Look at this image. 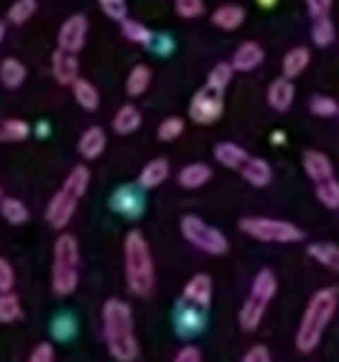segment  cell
Returning <instances> with one entry per match:
<instances>
[{
	"label": "cell",
	"instance_id": "1",
	"mask_svg": "<svg viewBox=\"0 0 339 362\" xmlns=\"http://www.w3.org/2000/svg\"><path fill=\"white\" fill-rule=\"evenodd\" d=\"M102 330L109 355L117 362H134L139 357V342L134 335V313L126 300L109 298L102 308Z\"/></svg>",
	"mask_w": 339,
	"mask_h": 362
},
{
	"label": "cell",
	"instance_id": "2",
	"mask_svg": "<svg viewBox=\"0 0 339 362\" xmlns=\"http://www.w3.org/2000/svg\"><path fill=\"white\" fill-rule=\"evenodd\" d=\"M124 273L126 286L134 296L146 298L156 286V268L149 243L141 231H129L124 238Z\"/></svg>",
	"mask_w": 339,
	"mask_h": 362
},
{
	"label": "cell",
	"instance_id": "3",
	"mask_svg": "<svg viewBox=\"0 0 339 362\" xmlns=\"http://www.w3.org/2000/svg\"><path fill=\"white\" fill-rule=\"evenodd\" d=\"M334 313H337V293L332 288L317 291L309 298L302 322L297 327V335H295V345H297L299 352H312L322 342V335L332 322Z\"/></svg>",
	"mask_w": 339,
	"mask_h": 362
},
{
	"label": "cell",
	"instance_id": "4",
	"mask_svg": "<svg viewBox=\"0 0 339 362\" xmlns=\"http://www.w3.org/2000/svg\"><path fill=\"white\" fill-rule=\"evenodd\" d=\"M87 187H90V169L77 164L75 169L67 174L60 192L47 204L45 218L55 231H62V228L70 223V218L75 216V211H77V204H80V199L87 194Z\"/></svg>",
	"mask_w": 339,
	"mask_h": 362
},
{
	"label": "cell",
	"instance_id": "5",
	"mask_svg": "<svg viewBox=\"0 0 339 362\" xmlns=\"http://www.w3.org/2000/svg\"><path fill=\"white\" fill-rule=\"evenodd\" d=\"M80 283V246L72 233H62L52 251V291L70 296Z\"/></svg>",
	"mask_w": 339,
	"mask_h": 362
},
{
	"label": "cell",
	"instance_id": "6",
	"mask_svg": "<svg viewBox=\"0 0 339 362\" xmlns=\"http://www.w3.org/2000/svg\"><path fill=\"white\" fill-rule=\"evenodd\" d=\"M278 293V278L270 268H263L258 271V276L253 278V288H250V296L245 298L243 308H240V327L245 332H253L255 327L263 322V315L268 310V303L275 298Z\"/></svg>",
	"mask_w": 339,
	"mask_h": 362
},
{
	"label": "cell",
	"instance_id": "7",
	"mask_svg": "<svg viewBox=\"0 0 339 362\" xmlns=\"http://www.w3.org/2000/svg\"><path fill=\"white\" fill-rule=\"evenodd\" d=\"M240 231L263 243H297L304 236L295 223L280 221V218H268V216L240 218Z\"/></svg>",
	"mask_w": 339,
	"mask_h": 362
},
{
	"label": "cell",
	"instance_id": "8",
	"mask_svg": "<svg viewBox=\"0 0 339 362\" xmlns=\"http://www.w3.org/2000/svg\"><path fill=\"white\" fill-rule=\"evenodd\" d=\"M181 233H184V238L191 246L208 253V256H223V253H228V238L223 236V231L208 226L203 218L194 216V214L181 218Z\"/></svg>",
	"mask_w": 339,
	"mask_h": 362
},
{
	"label": "cell",
	"instance_id": "9",
	"mask_svg": "<svg viewBox=\"0 0 339 362\" xmlns=\"http://www.w3.org/2000/svg\"><path fill=\"white\" fill-rule=\"evenodd\" d=\"M189 115L196 124H213L220 115H223V92L213 90V87H201L194 95L189 107Z\"/></svg>",
	"mask_w": 339,
	"mask_h": 362
},
{
	"label": "cell",
	"instance_id": "10",
	"mask_svg": "<svg viewBox=\"0 0 339 362\" xmlns=\"http://www.w3.org/2000/svg\"><path fill=\"white\" fill-rule=\"evenodd\" d=\"M87 18L85 16H72L62 23L60 28V35H57V45L60 50L65 52H80L85 47V40H87Z\"/></svg>",
	"mask_w": 339,
	"mask_h": 362
},
{
	"label": "cell",
	"instance_id": "11",
	"mask_svg": "<svg viewBox=\"0 0 339 362\" xmlns=\"http://www.w3.org/2000/svg\"><path fill=\"white\" fill-rule=\"evenodd\" d=\"M184 298L194 303L196 308H208L213 300V281L206 273H196L189 283L184 286Z\"/></svg>",
	"mask_w": 339,
	"mask_h": 362
},
{
	"label": "cell",
	"instance_id": "12",
	"mask_svg": "<svg viewBox=\"0 0 339 362\" xmlns=\"http://www.w3.org/2000/svg\"><path fill=\"white\" fill-rule=\"evenodd\" d=\"M52 75L60 85H72L80 77V62H77L75 52H65L57 47L52 55Z\"/></svg>",
	"mask_w": 339,
	"mask_h": 362
},
{
	"label": "cell",
	"instance_id": "13",
	"mask_svg": "<svg viewBox=\"0 0 339 362\" xmlns=\"http://www.w3.org/2000/svg\"><path fill=\"white\" fill-rule=\"evenodd\" d=\"M302 164H304V171H307V176L314 181V184H322V181L334 179L332 161H329V156L322 154V151H304Z\"/></svg>",
	"mask_w": 339,
	"mask_h": 362
},
{
	"label": "cell",
	"instance_id": "14",
	"mask_svg": "<svg viewBox=\"0 0 339 362\" xmlns=\"http://www.w3.org/2000/svg\"><path fill=\"white\" fill-rule=\"evenodd\" d=\"M240 176L248 181L250 187L265 189L270 181H273V169H270L268 161L260 159V156H248V161L240 166Z\"/></svg>",
	"mask_w": 339,
	"mask_h": 362
},
{
	"label": "cell",
	"instance_id": "15",
	"mask_svg": "<svg viewBox=\"0 0 339 362\" xmlns=\"http://www.w3.org/2000/svg\"><path fill=\"white\" fill-rule=\"evenodd\" d=\"M263 60H265V50L258 45V42L248 40L233 52L230 65H233V70H238V72H250L258 65H263Z\"/></svg>",
	"mask_w": 339,
	"mask_h": 362
},
{
	"label": "cell",
	"instance_id": "16",
	"mask_svg": "<svg viewBox=\"0 0 339 362\" xmlns=\"http://www.w3.org/2000/svg\"><path fill=\"white\" fill-rule=\"evenodd\" d=\"M268 102L273 110L278 112H287L295 102V87H292V80L287 77H280V80L270 82L268 87Z\"/></svg>",
	"mask_w": 339,
	"mask_h": 362
},
{
	"label": "cell",
	"instance_id": "17",
	"mask_svg": "<svg viewBox=\"0 0 339 362\" xmlns=\"http://www.w3.org/2000/svg\"><path fill=\"white\" fill-rule=\"evenodd\" d=\"M213 156H215V161H218L220 166H225V169L240 171V166L248 161L250 154L243 149V146L233 144V141H220V144H215Z\"/></svg>",
	"mask_w": 339,
	"mask_h": 362
},
{
	"label": "cell",
	"instance_id": "18",
	"mask_svg": "<svg viewBox=\"0 0 339 362\" xmlns=\"http://www.w3.org/2000/svg\"><path fill=\"white\" fill-rule=\"evenodd\" d=\"M169 159H164V156H159V159H151L149 164L141 169L139 174V187L141 189H156L161 187L166 179H169Z\"/></svg>",
	"mask_w": 339,
	"mask_h": 362
},
{
	"label": "cell",
	"instance_id": "19",
	"mask_svg": "<svg viewBox=\"0 0 339 362\" xmlns=\"http://www.w3.org/2000/svg\"><path fill=\"white\" fill-rule=\"evenodd\" d=\"M210 176H213V171H210L208 164L194 161V164H186L184 169L179 171V184L184 189H201L208 184Z\"/></svg>",
	"mask_w": 339,
	"mask_h": 362
},
{
	"label": "cell",
	"instance_id": "20",
	"mask_svg": "<svg viewBox=\"0 0 339 362\" xmlns=\"http://www.w3.org/2000/svg\"><path fill=\"white\" fill-rule=\"evenodd\" d=\"M213 25L220 28V30H238L240 25L245 23V11L240 6H233V3H228V6H220L213 11Z\"/></svg>",
	"mask_w": 339,
	"mask_h": 362
},
{
	"label": "cell",
	"instance_id": "21",
	"mask_svg": "<svg viewBox=\"0 0 339 362\" xmlns=\"http://www.w3.org/2000/svg\"><path fill=\"white\" fill-rule=\"evenodd\" d=\"M107 146V134L102 127H90V129L85 132V134L80 136V154L85 156V159H97V156H102V151H105Z\"/></svg>",
	"mask_w": 339,
	"mask_h": 362
},
{
	"label": "cell",
	"instance_id": "22",
	"mask_svg": "<svg viewBox=\"0 0 339 362\" xmlns=\"http://www.w3.org/2000/svg\"><path fill=\"white\" fill-rule=\"evenodd\" d=\"M309 60H312V55H309L307 47H292V50L282 57V77H287V80L299 77L307 70Z\"/></svg>",
	"mask_w": 339,
	"mask_h": 362
},
{
	"label": "cell",
	"instance_id": "23",
	"mask_svg": "<svg viewBox=\"0 0 339 362\" xmlns=\"http://www.w3.org/2000/svg\"><path fill=\"white\" fill-rule=\"evenodd\" d=\"M70 87H72V92H75V100H77V105H80L82 110H87V112L100 110V92H97V87L92 85L90 80H82V77H77Z\"/></svg>",
	"mask_w": 339,
	"mask_h": 362
},
{
	"label": "cell",
	"instance_id": "24",
	"mask_svg": "<svg viewBox=\"0 0 339 362\" xmlns=\"http://www.w3.org/2000/svg\"><path fill=\"white\" fill-rule=\"evenodd\" d=\"M25 77H28V70L20 60H16V57H6V60L0 62V82H3L8 90L20 87L23 82H25Z\"/></svg>",
	"mask_w": 339,
	"mask_h": 362
},
{
	"label": "cell",
	"instance_id": "25",
	"mask_svg": "<svg viewBox=\"0 0 339 362\" xmlns=\"http://www.w3.org/2000/svg\"><path fill=\"white\" fill-rule=\"evenodd\" d=\"M112 127H114L117 134H131V132H136L141 127V112L134 105L119 107V112L112 119Z\"/></svg>",
	"mask_w": 339,
	"mask_h": 362
},
{
	"label": "cell",
	"instance_id": "26",
	"mask_svg": "<svg viewBox=\"0 0 339 362\" xmlns=\"http://www.w3.org/2000/svg\"><path fill=\"white\" fill-rule=\"evenodd\" d=\"M0 214H3V218H6L8 223H13V226H20V223H28V218H30V211H28V206L20 202V199H0Z\"/></svg>",
	"mask_w": 339,
	"mask_h": 362
},
{
	"label": "cell",
	"instance_id": "27",
	"mask_svg": "<svg viewBox=\"0 0 339 362\" xmlns=\"http://www.w3.org/2000/svg\"><path fill=\"white\" fill-rule=\"evenodd\" d=\"M20 317H23L20 298L13 291L0 293V322H3V325H11V322L20 320Z\"/></svg>",
	"mask_w": 339,
	"mask_h": 362
},
{
	"label": "cell",
	"instance_id": "28",
	"mask_svg": "<svg viewBox=\"0 0 339 362\" xmlns=\"http://www.w3.org/2000/svg\"><path fill=\"white\" fill-rule=\"evenodd\" d=\"M151 85V70L146 65H136L126 77V95L129 97H141Z\"/></svg>",
	"mask_w": 339,
	"mask_h": 362
},
{
	"label": "cell",
	"instance_id": "29",
	"mask_svg": "<svg viewBox=\"0 0 339 362\" xmlns=\"http://www.w3.org/2000/svg\"><path fill=\"white\" fill-rule=\"evenodd\" d=\"M121 35H124L129 42H136V45H149V42L154 40V33H151L144 23L129 21V18L121 21Z\"/></svg>",
	"mask_w": 339,
	"mask_h": 362
},
{
	"label": "cell",
	"instance_id": "30",
	"mask_svg": "<svg viewBox=\"0 0 339 362\" xmlns=\"http://www.w3.org/2000/svg\"><path fill=\"white\" fill-rule=\"evenodd\" d=\"M30 136V124L25 119H6L0 124V141H23Z\"/></svg>",
	"mask_w": 339,
	"mask_h": 362
},
{
	"label": "cell",
	"instance_id": "31",
	"mask_svg": "<svg viewBox=\"0 0 339 362\" xmlns=\"http://www.w3.org/2000/svg\"><path fill=\"white\" fill-rule=\"evenodd\" d=\"M37 11V0H16L11 8H8V21L13 25H25Z\"/></svg>",
	"mask_w": 339,
	"mask_h": 362
},
{
	"label": "cell",
	"instance_id": "32",
	"mask_svg": "<svg viewBox=\"0 0 339 362\" xmlns=\"http://www.w3.org/2000/svg\"><path fill=\"white\" fill-rule=\"evenodd\" d=\"M314 194H317L319 204L327 209H339V181L337 176L322 184H314Z\"/></svg>",
	"mask_w": 339,
	"mask_h": 362
},
{
	"label": "cell",
	"instance_id": "33",
	"mask_svg": "<svg viewBox=\"0 0 339 362\" xmlns=\"http://www.w3.org/2000/svg\"><path fill=\"white\" fill-rule=\"evenodd\" d=\"M312 42L319 47H327L334 42V23L327 18H312Z\"/></svg>",
	"mask_w": 339,
	"mask_h": 362
},
{
	"label": "cell",
	"instance_id": "34",
	"mask_svg": "<svg viewBox=\"0 0 339 362\" xmlns=\"http://www.w3.org/2000/svg\"><path fill=\"white\" fill-rule=\"evenodd\" d=\"M139 204H141L139 197H136L134 189H129V187H121L119 192L112 197V206L121 214H136L139 211Z\"/></svg>",
	"mask_w": 339,
	"mask_h": 362
},
{
	"label": "cell",
	"instance_id": "35",
	"mask_svg": "<svg viewBox=\"0 0 339 362\" xmlns=\"http://www.w3.org/2000/svg\"><path fill=\"white\" fill-rule=\"evenodd\" d=\"M233 72L235 70H233V65H230V62H218V65L208 72V82H206V85L213 87V90L223 92L225 87L230 85V80H233Z\"/></svg>",
	"mask_w": 339,
	"mask_h": 362
},
{
	"label": "cell",
	"instance_id": "36",
	"mask_svg": "<svg viewBox=\"0 0 339 362\" xmlns=\"http://www.w3.org/2000/svg\"><path fill=\"white\" fill-rule=\"evenodd\" d=\"M309 110H312V115H317V117L339 115V105L332 100V97H324V95H314L312 100H309Z\"/></svg>",
	"mask_w": 339,
	"mask_h": 362
},
{
	"label": "cell",
	"instance_id": "37",
	"mask_svg": "<svg viewBox=\"0 0 339 362\" xmlns=\"http://www.w3.org/2000/svg\"><path fill=\"white\" fill-rule=\"evenodd\" d=\"M184 134V119L181 117H166L159 124V139L161 141H174Z\"/></svg>",
	"mask_w": 339,
	"mask_h": 362
},
{
	"label": "cell",
	"instance_id": "38",
	"mask_svg": "<svg viewBox=\"0 0 339 362\" xmlns=\"http://www.w3.org/2000/svg\"><path fill=\"white\" fill-rule=\"evenodd\" d=\"M203 11H206L203 0H176V13L184 21H196V18L203 16Z\"/></svg>",
	"mask_w": 339,
	"mask_h": 362
},
{
	"label": "cell",
	"instance_id": "39",
	"mask_svg": "<svg viewBox=\"0 0 339 362\" xmlns=\"http://www.w3.org/2000/svg\"><path fill=\"white\" fill-rule=\"evenodd\" d=\"M100 8L107 18H112V21H117V23L126 21V16H129L126 0H100Z\"/></svg>",
	"mask_w": 339,
	"mask_h": 362
},
{
	"label": "cell",
	"instance_id": "40",
	"mask_svg": "<svg viewBox=\"0 0 339 362\" xmlns=\"http://www.w3.org/2000/svg\"><path fill=\"white\" fill-rule=\"evenodd\" d=\"M13 288H16V271L6 258H0V293H8Z\"/></svg>",
	"mask_w": 339,
	"mask_h": 362
},
{
	"label": "cell",
	"instance_id": "41",
	"mask_svg": "<svg viewBox=\"0 0 339 362\" xmlns=\"http://www.w3.org/2000/svg\"><path fill=\"white\" fill-rule=\"evenodd\" d=\"M28 362H55V347H52L50 342H40V345L30 352V360Z\"/></svg>",
	"mask_w": 339,
	"mask_h": 362
},
{
	"label": "cell",
	"instance_id": "42",
	"mask_svg": "<svg viewBox=\"0 0 339 362\" xmlns=\"http://www.w3.org/2000/svg\"><path fill=\"white\" fill-rule=\"evenodd\" d=\"M307 3V11L312 18H327L332 11V0H304Z\"/></svg>",
	"mask_w": 339,
	"mask_h": 362
},
{
	"label": "cell",
	"instance_id": "43",
	"mask_svg": "<svg viewBox=\"0 0 339 362\" xmlns=\"http://www.w3.org/2000/svg\"><path fill=\"white\" fill-rule=\"evenodd\" d=\"M243 362H273V357H270V350L265 345H253L243 355Z\"/></svg>",
	"mask_w": 339,
	"mask_h": 362
},
{
	"label": "cell",
	"instance_id": "44",
	"mask_svg": "<svg viewBox=\"0 0 339 362\" xmlns=\"http://www.w3.org/2000/svg\"><path fill=\"white\" fill-rule=\"evenodd\" d=\"M174 362H203V355H201L198 347L194 345H186L179 350V355L174 357Z\"/></svg>",
	"mask_w": 339,
	"mask_h": 362
},
{
	"label": "cell",
	"instance_id": "45",
	"mask_svg": "<svg viewBox=\"0 0 339 362\" xmlns=\"http://www.w3.org/2000/svg\"><path fill=\"white\" fill-rule=\"evenodd\" d=\"M258 3H260L263 8H273L275 3H278V0H258Z\"/></svg>",
	"mask_w": 339,
	"mask_h": 362
},
{
	"label": "cell",
	"instance_id": "46",
	"mask_svg": "<svg viewBox=\"0 0 339 362\" xmlns=\"http://www.w3.org/2000/svg\"><path fill=\"white\" fill-rule=\"evenodd\" d=\"M3 37H6V25L0 23V42H3Z\"/></svg>",
	"mask_w": 339,
	"mask_h": 362
},
{
	"label": "cell",
	"instance_id": "47",
	"mask_svg": "<svg viewBox=\"0 0 339 362\" xmlns=\"http://www.w3.org/2000/svg\"><path fill=\"white\" fill-rule=\"evenodd\" d=\"M332 271H337V273H339V256H337V263H334V268H332Z\"/></svg>",
	"mask_w": 339,
	"mask_h": 362
},
{
	"label": "cell",
	"instance_id": "48",
	"mask_svg": "<svg viewBox=\"0 0 339 362\" xmlns=\"http://www.w3.org/2000/svg\"><path fill=\"white\" fill-rule=\"evenodd\" d=\"M0 199H3V192H0Z\"/></svg>",
	"mask_w": 339,
	"mask_h": 362
}]
</instances>
